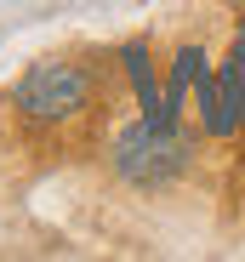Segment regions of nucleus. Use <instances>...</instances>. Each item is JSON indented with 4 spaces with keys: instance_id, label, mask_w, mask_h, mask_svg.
I'll list each match as a JSON object with an SVG mask.
<instances>
[{
    "instance_id": "obj_3",
    "label": "nucleus",
    "mask_w": 245,
    "mask_h": 262,
    "mask_svg": "<svg viewBox=\"0 0 245 262\" xmlns=\"http://www.w3.org/2000/svg\"><path fill=\"white\" fill-rule=\"evenodd\" d=\"M120 63H126V74H131V92H137L143 120L166 125V92H160V80H154V57H148V46H143V40L120 46Z\"/></svg>"
},
{
    "instance_id": "obj_4",
    "label": "nucleus",
    "mask_w": 245,
    "mask_h": 262,
    "mask_svg": "<svg viewBox=\"0 0 245 262\" xmlns=\"http://www.w3.org/2000/svg\"><path fill=\"white\" fill-rule=\"evenodd\" d=\"M206 69V52L199 46H177V57H171V80H166V125H177V114H183V103H188V92H194V74Z\"/></svg>"
},
{
    "instance_id": "obj_1",
    "label": "nucleus",
    "mask_w": 245,
    "mask_h": 262,
    "mask_svg": "<svg viewBox=\"0 0 245 262\" xmlns=\"http://www.w3.org/2000/svg\"><path fill=\"white\" fill-rule=\"evenodd\" d=\"M12 108L29 131H63L97 108V74L74 57H40L12 92Z\"/></svg>"
},
{
    "instance_id": "obj_2",
    "label": "nucleus",
    "mask_w": 245,
    "mask_h": 262,
    "mask_svg": "<svg viewBox=\"0 0 245 262\" xmlns=\"http://www.w3.org/2000/svg\"><path fill=\"white\" fill-rule=\"evenodd\" d=\"M194 160V143L183 137L177 125H154V120H131L114 137V171L131 188H171Z\"/></svg>"
}]
</instances>
